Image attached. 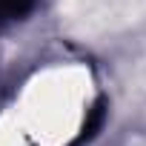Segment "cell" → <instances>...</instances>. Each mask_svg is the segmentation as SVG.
Here are the masks:
<instances>
[{
    "instance_id": "1",
    "label": "cell",
    "mask_w": 146,
    "mask_h": 146,
    "mask_svg": "<svg viewBox=\"0 0 146 146\" xmlns=\"http://www.w3.org/2000/svg\"><path fill=\"white\" fill-rule=\"evenodd\" d=\"M143 6L146 0H66V17L83 35H92L126 23Z\"/></svg>"
},
{
    "instance_id": "2",
    "label": "cell",
    "mask_w": 146,
    "mask_h": 146,
    "mask_svg": "<svg viewBox=\"0 0 146 146\" xmlns=\"http://www.w3.org/2000/svg\"><path fill=\"white\" fill-rule=\"evenodd\" d=\"M135 95L146 100V57L140 60V66H137V72H135Z\"/></svg>"
}]
</instances>
